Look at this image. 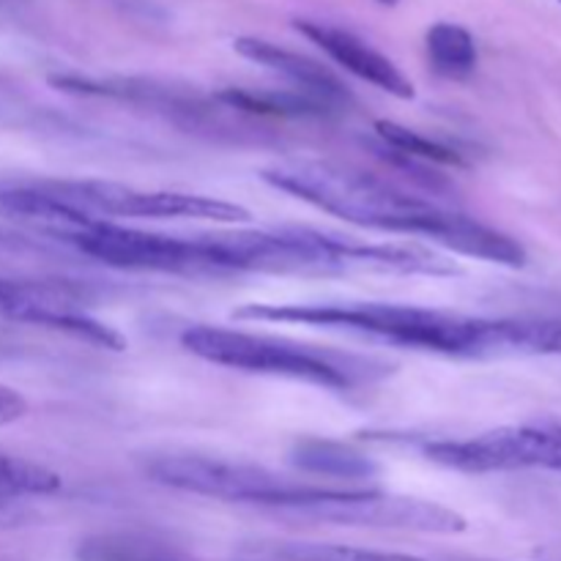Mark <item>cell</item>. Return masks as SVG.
<instances>
[{"instance_id": "18", "label": "cell", "mask_w": 561, "mask_h": 561, "mask_svg": "<svg viewBox=\"0 0 561 561\" xmlns=\"http://www.w3.org/2000/svg\"><path fill=\"white\" fill-rule=\"evenodd\" d=\"M80 561H175L131 537H96L80 548Z\"/></svg>"}, {"instance_id": "10", "label": "cell", "mask_w": 561, "mask_h": 561, "mask_svg": "<svg viewBox=\"0 0 561 561\" xmlns=\"http://www.w3.org/2000/svg\"><path fill=\"white\" fill-rule=\"evenodd\" d=\"M233 49L247 58L250 64L263 66V69L274 71L283 80H288L294 85V91L307 93V96L318 99V102L329 104L340 113L351 104V91L345 88V82L334 75L332 69H327L318 60L307 58V55L294 53V49H285L279 44L266 42V38L257 36H241L233 42Z\"/></svg>"}, {"instance_id": "1", "label": "cell", "mask_w": 561, "mask_h": 561, "mask_svg": "<svg viewBox=\"0 0 561 561\" xmlns=\"http://www.w3.org/2000/svg\"><path fill=\"white\" fill-rule=\"evenodd\" d=\"M263 181L359 228L420 236L458 255L496 263V266L524 268L529 263L524 244L513 236L345 164L323 162V159H290L263 170Z\"/></svg>"}, {"instance_id": "23", "label": "cell", "mask_w": 561, "mask_h": 561, "mask_svg": "<svg viewBox=\"0 0 561 561\" xmlns=\"http://www.w3.org/2000/svg\"><path fill=\"white\" fill-rule=\"evenodd\" d=\"M559 3H561V0H559Z\"/></svg>"}, {"instance_id": "14", "label": "cell", "mask_w": 561, "mask_h": 561, "mask_svg": "<svg viewBox=\"0 0 561 561\" xmlns=\"http://www.w3.org/2000/svg\"><path fill=\"white\" fill-rule=\"evenodd\" d=\"M222 107L239 110L247 115H272V118H329L337 110L299 91H250V88H228L217 96Z\"/></svg>"}, {"instance_id": "5", "label": "cell", "mask_w": 561, "mask_h": 561, "mask_svg": "<svg viewBox=\"0 0 561 561\" xmlns=\"http://www.w3.org/2000/svg\"><path fill=\"white\" fill-rule=\"evenodd\" d=\"M49 195L69 203L77 211L96 219H203V222L239 225L252 214L239 203L217 201L208 195L170 190H140L115 181H38Z\"/></svg>"}, {"instance_id": "8", "label": "cell", "mask_w": 561, "mask_h": 561, "mask_svg": "<svg viewBox=\"0 0 561 561\" xmlns=\"http://www.w3.org/2000/svg\"><path fill=\"white\" fill-rule=\"evenodd\" d=\"M49 85L55 91L71 93V96H99L118 99V102L142 104V107L159 110L173 118H190L192 124L211 113L214 102H206L197 91H184L179 85L148 80V77H85V75H53Z\"/></svg>"}, {"instance_id": "13", "label": "cell", "mask_w": 561, "mask_h": 561, "mask_svg": "<svg viewBox=\"0 0 561 561\" xmlns=\"http://www.w3.org/2000/svg\"><path fill=\"white\" fill-rule=\"evenodd\" d=\"M233 561H425L409 553L367 551L354 546H332V542H288L257 540L244 542L233 553Z\"/></svg>"}, {"instance_id": "6", "label": "cell", "mask_w": 561, "mask_h": 561, "mask_svg": "<svg viewBox=\"0 0 561 561\" xmlns=\"http://www.w3.org/2000/svg\"><path fill=\"white\" fill-rule=\"evenodd\" d=\"M290 518L334 526L420 531V535H460L469 526L463 515L436 502L394 496V493L359 485L329 488L321 499L290 513Z\"/></svg>"}, {"instance_id": "3", "label": "cell", "mask_w": 561, "mask_h": 561, "mask_svg": "<svg viewBox=\"0 0 561 561\" xmlns=\"http://www.w3.org/2000/svg\"><path fill=\"white\" fill-rule=\"evenodd\" d=\"M181 345L192 356L211 365L255 376H279L332 392H354L373 387L392 373V367L373 356L351 351L307 345L268 334H250L241 329H219L197 323L181 334Z\"/></svg>"}, {"instance_id": "2", "label": "cell", "mask_w": 561, "mask_h": 561, "mask_svg": "<svg viewBox=\"0 0 561 561\" xmlns=\"http://www.w3.org/2000/svg\"><path fill=\"white\" fill-rule=\"evenodd\" d=\"M239 321L305 323L340 329L398 348L427 351L455 359H504V356H561L557 318H471L387 301H337V305H247Z\"/></svg>"}, {"instance_id": "16", "label": "cell", "mask_w": 561, "mask_h": 561, "mask_svg": "<svg viewBox=\"0 0 561 561\" xmlns=\"http://www.w3.org/2000/svg\"><path fill=\"white\" fill-rule=\"evenodd\" d=\"M376 135L387 148H392L398 157L409 162H431V164H449V168H466V159L458 148L438 142L433 137L420 135L394 121H376Z\"/></svg>"}, {"instance_id": "9", "label": "cell", "mask_w": 561, "mask_h": 561, "mask_svg": "<svg viewBox=\"0 0 561 561\" xmlns=\"http://www.w3.org/2000/svg\"><path fill=\"white\" fill-rule=\"evenodd\" d=\"M294 27L307 42L316 44L321 53H327L334 64L343 66L345 71H351L359 80L370 82L378 91L392 93L398 99L416 96L414 82L405 77V71L389 55H383L381 49H376L370 42L356 36L348 27L321 20H294Z\"/></svg>"}, {"instance_id": "20", "label": "cell", "mask_w": 561, "mask_h": 561, "mask_svg": "<svg viewBox=\"0 0 561 561\" xmlns=\"http://www.w3.org/2000/svg\"><path fill=\"white\" fill-rule=\"evenodd\" d=\"M22 513L20 507H16L14 499H0V524H14V520H20Z\"/></svg>"}, {"instance_id": "21", "label": "cell", "mask_w": 561, "mask_h": 561, "mask_svg": "<svg viewBox=\"0 0 561 561\" xmlns=\"http://www.w3.org/2000/svg\"><path fill=\"white\" fill-rule=\"evenodd\" d=\"M376 3H381V5H387V9H392V5H398L400 0H376Z\"/></svg>"}, {"instance_id": "15", "label": "cell", "mask_w": 561, "mask_h": 561, "mask_svg": "<svg viewBox=\"0 0 561 561\" xmlns=\"http://www.w3.org/2000/svg\"><path fill=\"white\" fill-rule=\"evenodd\" d=\"M427 64L444 80H469L480 64L477 42L469 27L455 22H436L425 33Z\"/></svg>"}, {"instance_id": "17", "label": "cell", "mask_w": 561, "mask_h": 561, "mask_svg": "<svg viewBox=\"0 0 561 561\" xmlns=\"http://www.w3.org/2000/svg\"><path fill=\"white\" fill-rule=\"evenodd\" d=\"M55 491H60V477L47 466L0 453V499L20 502L27 496H49Z\"/></svg>"}, {"instance_id": "11", "label": "cell", "mask_w": 561, "mask_h": 561, "mask_svg": "<svg viewBox=\"0 0 561 561\" xmlns=\"http://www.w3.org/2000/svg\"><path fill=\"white\" fill-rule=\"evenodd\" d=\"M85 288L66 279H5L0 277V318L42 327V321L60 310H82Z\"/></svg>"}, {"instance_id": "7", "label": "cell", "mask_w": 561, "mask_h": 561, "mask_svg": "<svg viewBox=\"0 0 561 561\" xmlns=\"http://www.w3.org/2000/svg\"><path fill=\"white\" fill-rule=\"evenodd\" d=\"M425 458L463 474L551 469L561 474V425H513L425 444Z\"/></svg>"}, {"instance_id": "22", "label": "cell", "mask_w": 561, "mask_h": 561, "mask_svg": "<svg viewBox=\"0 0 561 561\" xmlns=\"http://www.w3.org/2000/svg\"><path fill=\"white\" fill-rule=\"evenodd\" d=\"M9 3H20V0H0V5H9Z\"/></svg>"}, {"instance_id": "19", "label": "cell", "mask_w": 561, "mask_h": 561, "mask_svg": "<svg viewBox=\"0 0 561 561\" xmlns=\"http://www.w3.org/2000/svg\"><path fill=\"white\" fill-rule=\"evenodd\" d=\"M27 414V400L16 389L0 383V427L14 425Z\"/></svg>"}, {"instance_id": "4", "label": "cell", "mask_w": 561, "mask_h": 561, "mask_svg": "<svg viewBox=\"0 0 561 561\" xmlns=\"http://www.w3.org/2000/svg\"><path fill=\"white\" fill-rule=\"evenodd\" d=\"M146 474L164 488L181 493L217 499V502L255 504L290 515L321 499L332 485L321 488L305 480H290L266 466L241 463V460L211 458L197 453L157 455L146 463Z\"/></svg>"}, {"instance_id": "12", "label": "cell", "mask_w": 561, "mask_h": 561, "mask_svg": "<svg viewBox=\"0 0 561 561\" xmlns=\"http://www.w3.org/2000/svg\"><path fill=\"white\" fill-rule=\"evenodd\" d=\"M290 463L310 477H323V480H343L362 482L373 480L378 474L376 460L362 455L359 449L348 447L332 438H301L290 449Z\"/></svg>"}]
</instances>
